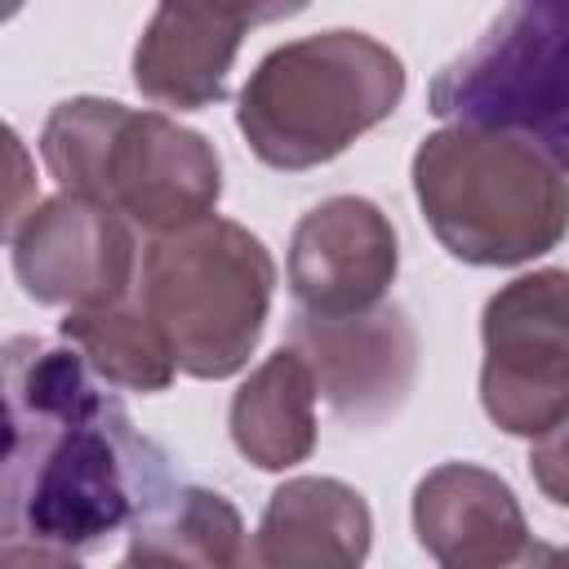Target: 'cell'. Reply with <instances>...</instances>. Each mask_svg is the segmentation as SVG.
<instances>
[{"instance_id": "4", "label": "cell", "mask_w": 569, "mask_h": 569, "mask_svg": "<svg viewBox=\"0 0 569 569\" xmlns=\"http://www.w3.org/2000/svg\"><path fill=\"white\" fill-rule=\"evenodd\" d=\"M405 98V62L365 31H316L271 49L244 80L236 124L284 173L338 160Z\"/></svg>"}, {"instance_id": "11", "label": "cell", "mask_w": 569, "mask_h": 569, "mask_svg": "<svg viewBox=\"0 0 569 569\" xmlns=\"http://www.w3.org/2000/svg\"><path fill=\"white\" fill-rule=\"evenodd\" d=\"M413 533L445 569H498L533 556L511 485L480 462H440L418 480Z\"/></svg>"}, {"instance_id": "17", "label": "cell", "mask_w": 569, "mask_h": 569, "mask_svg": "<svg viewBox=\"0 0 569 569\" xmlns=\"http://www.w3.org/2000/svg\"><path fill=\"white\" fill-rule=\"evenodd\" d=\"M311 0H160V9H173L200 27H213V31H227V36H240L249 27H262V22H280V18H293L302 13Z\"/></svg>"}, {"instance_id": "16", "label": "cell", "mask_w": 569, "mask_h": 569, "mask_svg": "<svg viewBox=\"0 0 569 569\" xmlns=\"http://www.w3.org/2000/svg\"><path fill=\"white\" fill-rule=\"evenodd\" d=\"M58 333L89 360V369L116 391H164L178 373V360L142 302L76 307L62 316Z\"/></svg>"}, {"instance_id": "9", "label": "cell", "mask_w": 569, "mask_h": 569, "mask_svg": "<svg viewBox=\"0 0 569 569\" xmlns=\"http://www.w3.org/2000/svg\"><path fill=\"white\" fill-rule=\"evenodd\" d=\"M289 342L307 356L325 405L351 427L387 422L413 391L418 333L405 307L378 302L351 316H293Z\"/></svg>"}, {"instance_id": "3", "label": "cell", "mask_w": 569, "mask_h": 569, "mask_svg": "<svg viewBox=\"0 0 569 569\" xmlns=\"http://www.w3.org/2000/svg\"><path fill=\"white\" fill-rule=\"evenodd\" d=\"M40 156L62 191L111 204L147 236L209 218L222 196V160L204 133L116 98L58 102L40 129Z\"/></svg>"}, {"instance_id": "13", "label": "cell", "mask_w": 569, "mask_h": 569, "mask_svg": "<svg viewBox=\"0 0 569 569\" xmlns=\"http://www.w3.org/2000/svg\"><path fill=\"white\" fill-rule=\"evenodd\" d=\"M316 373L307 356L289 342L276 347L231 396L227 427L240 458L258 471H284L311 458L316 449Z\"/></svg>"}, {"instance_id": "5", "label": "cell", "mask_w": 569, "mask_h": 569, "mask_svg": "<svg viewBox=\"0 0 569 569\" xmlns=\"http://www.w3.org/2000/svg\"><path fill=\"white\" fill-rule=\"evenodd\" d=\"M142 307L160 325L178 373L222 382L249 365L276 293L271 249L231 218H200L142 249Z\"/></svg>"}, {"instance_id": "8", "label": "cell", "mask_w": 569, "mask_h": 569, "mask_svg": "<svg viewBox=\"0 0 569 569\" xmlns=\"http://www.w3.org/2000/svg\"><path fill=\"white\" fill-rule=\"evenodd\" d=\"M9 249L22 293L67 311L120 302L138 271V227L76 191L31 204L9 231Z\"/></svg>"}, {"instance_id": "18", "label": "cell", "mask_w": 569, "mask_h": 569, "mask_svg": "<svg viewBox=\"0 0 569 569\" xmlns=\"http://www.w3.org/2000/svg\"><path fill=\"white\" fill-rule=\"evenodd\" d=\"M529 476L556 507H569V418L529 445Z\"/></svg>"}, {"instance_id": "2", "label": "cell", "mask_w": 569, "mask_h": 569, "mask_svg": "<svg viewBox=\"0 0 569 569\" xmlns=\"http://www.w3.org/2000/svg\"><path fill=\"white\" fill-rule=\"evenodd\" d=\"M413 196L449 258L520 267L569 231V164L533 133L449 120L413 151Z\"/></svg>"}, {"instance_id": "15", "label": "cell", "mask_w": 569, "mask_h": 569, "mask_svg": "<svg viewBox=\"0 0 569 569\" xmlns=\"http://www.w3.org/2000/svg\"><path fill=\"white\" fill-rule=\"evenodd\" d=\"M244 520L218 493L200 485H169L133 525L124 565H196V569H231L244 565Z\"/></svg>"}, {"instance_id": "7", "label": "cell", "mask_w": 569, "mask_h": 569, "mask_svg": "<svg viewBox=\"0 0 569 569\" xmlns=\"http://www.w3.org/2000/svg\"><path fill=\"white\" fill-rule=\"evenodd\" d=\"M480 405L507 436L569 418V271L542 267L502 284L480 316Z\"/></svg>"}, {"instance_id": "14", "label": "cell", "mask_w": 569, "mask_h": 569, "mask_svg": "<svg viewBox=\"0 0 569 569\" xmlns=\"http://www.w3.org/2000/svg\"><path fill=\"white\" fill-rule=\"evenodd\" d=\"M240 36L200 27L173 9L151 13L133 44V84L147 102L173 111H200L227 98Z\"/></svg>"}, {"instance_id": "1", "label": "cell", "mask_w": 569, "mask_h": 569, "mask_svg": "<svg viewBox=\"0 0 569 569\" xmlns=\"http://www.w3.org/2000/svg\"><path fill=\"white\" fill-rule=\"evenodd\" d=\"M4 565H71L93 556L173 485L164 449L133 427L116 387L67 338L4 342Z\"/></svg>"}, {"instance_id": "12", "label": "cell", "mask_w": 569, "mask_h": 569, "mask_svg": "<svg viewBox=\"0 0 569 569\" xmlns=\"http://www.w3.org/2000/svg\"><path fill=\"white\" fill-rule=\"evenodd\" d=\"M373 516L360 489L333 476L284 480L258 520L249 565L262 569H356L369 556Z\"/></svg>"}, {"instance_id": "6", "label": "cell", "mask_w": 569, "mask_h": 569, "mask_svg": "<svg viewBox=\"0 0 569 569\" xmlns=\"http://www.w3.org/2000/svg\"><path fill=\"white\" fill-rule=\"evenodd\" d=\"M440 120L533 133L569 164V0H511L427 89Z\"/></svg>"}, {"instance_id": "10", "label": "cell", "mask_w": 569, "mask_h": 569, "mask_svg": "<svg viewBox=\"0 0 569 569\" xmlns=\"http://www.w3.org/2000/svg\"><path fill=\"white\" fill-rule=\"evenodd\" d=\"M396 271V227L365 196H329L311 204L289 236V289L298 311L351 316L378 307Z\"/></svg>"}]
</instances>
